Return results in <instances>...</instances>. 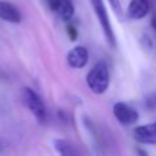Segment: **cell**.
<instances>
[{
	"mask_svg": "<svg viewBox=\"0 0 156 156\" xmlns=\"http://www.w3.org/2000/svg\"><path fill=\"white\" fill-rule=\"evenodd\" d=\"M151 26H152V28L156 30V16L152 17V20H151Z\"/></svg>",
	"mask_w": 156,
	"mask_h": 156,
	"instance_id": "14",
	"label": "cell"
},
{
	"mask_svg": "<svg viewBox=\"0 0 156 156\" xmlns=\"http://www.w3.org/2000/svg\"><path fill=\"white\" fill-rule=\"evenodd\" d=\"M22 99L28 110L34 115L38 122L44 123L46 121V107L41 98L30 88L26 87L22 89Z\"/></svg>",
	"mask_w": 156,
	"mask_h": 156,
	"instance_id": "3",
	"label": "cell"
},
{
	"mask_svg": "<svg viewBox=\"0 0 156 156\" xmlns=\"http://www.w3.org/2000/svg\"><path fill=\"white\" fill-rule=\"evenodd\" d=\"M50 7L63 21H69L74 15V6L71 0H50Z\"/></svg>",
	"mask_w": 156,
	"mask_h": 156,
	"instance_id": "8",
	"label": "cell"
},
{
	"mask_svg": "<svg viewBox=\"0 0 156 156\" xmlns=\"http://www.w3.org/2000/svg\"><path fill=\"white\" fill-rule=\"evenodd\" d=\"M112 112L116 119L123 126L134 124L139 118L138 111L126 102H116L112 107Z\"/></svg>",
	"mask_w": 156,
	"mask_h": 156,
	"instance_id": "4",
	"label": "cell"
},
{
	"mask_svg": "<svg viewBox=\"0 0 156 156\" xmlns=\"http://www.w3.org/2000/svg\"><path fill=\"white\" fill-rule=\"evenodd\" d=\"M0 150H1V143H0Z\"/></svg>",
	"mask_w": 156,
	"mask_h": 156,
	"instance_id": "15",
	"label": "cell"
},
{
	"mask_svg": "<svg viewBox=\"0 0 156 156\" xmlns=\"http://www.w3.org/2000/svg\"><path fill=\"white\" fill-rule=\"evenodd\" d=\"M54 144V147L55 150L62 155V156H76L79 154V151L77 150V147L69 141V140H66V139H55L52 141Z\"/></svg>",
	"mask_w": 156,
	"mask_h": 156,
	"instance_id": "10",
	"label": "cell"
},
{
	"mask_svg": "<svg viewBox=\"0 0 156 156\" xmlns=\"http://www.w3.org/2000/svg\"><path fill=\"white\" fill-rule=\"evenodd\" d=\"M87 84L94 94H104L110 85L108 67L105 61L96 62L87 74Z\"/></svg>",
	"mask_w": 156,
	"mask_h": 156,
	"instance_id": "1",
	"label": "cell"
},
{
	"mask_svg": "<svg viewBox=\"0 0 156 156\" xmlns=\"http://www.w3.org/2000/svg\"><path fill=\"white\" fill-rule=\"evenodd\" d=\"M88 58H89L88 50L83 45L74 46L67 54V63L72 68H78L79 69V68L85 67V65L88 63Z\"/></svg>",
	"mask_w": 156,
	"mask_h": 156,
	"instance_id": "6",
	"label": "cell"
},
{
	"mask_svg": "<svg viewBox=\"0 0 156 156\" xmlns=\"http://www.w3.org/2000/svg\"><path fill=\"white\" fill-rule=\"evenodd\" d=\"M67 34H68V37H69V39L72 41H74L77 39L78 32H77V29H76V27L73 24H68V27H67Z\"/></svg>",
	"mask_w": 156,
	"mask_h": 156,
	"instance_id": "13",
	"label": "cell"
},
{
	"mask_svg": "<svg viewBox=\"0 0 156 156\" xmlns=\"http://www.w3.org/2000/svg\"><path fill=\"white\" fill-rule=\"evenodd\" d=\"M133 136L140 144H146V145L156 144V121L152 123L135 127L133 129Z\"/></svg>",
	"mask_w": 156,
	"mask_h": 156,
	"instance_id": "5",
	"label": "cell"
},
{
	"mask_svg": "<svg viewBox=\"0 0 156 156\" xmlns=\"http://www.w3.org/2000/svg\"><path fill=\"white\" fill-rule=\"evenodd\" d=\"M0 18L10 23H20L22 20L20 10L9 1L0 0Z\"/></svg>",
	"mask_w": 156,
	"mask_h": 156,
	"instance_id": "9",
	"label": "cell"
},
{
	"mask_svg": "<svg viewBox=\"0 0 156 156\" xmlns=\"http://www.w3.org/2000/svg\"><path fill=\"white\" fill-rule=\"evenodd\" d=\"M150 11V4L147 0H132L128 5L126 16L130 20H141Z\"/></svg>",
	"mask_w": 156,
	"mask_h": 156,
	"instance_id": "7",
	"label": "cell"
},
{
	"mask_svg": "<svg viewBox=\"0 0 156 156\" xmlns=\"http://www.w3.org/2000/svg\"><path fill=\"white\" fill-rule=\"evenodd\" d=\"M145 107L149 110L156 108V93H152L145 98Z\"/></svg>",
	"mask_w": 156,
	"mask_h": 156,
	"instance_id": "11",
	"label": "cell"
},
{
	"mask_svg": "<svg viewBox=\"0 0 156 156\" xmlns=\"http://www.w3.org/2000/svg\"><path fill=\"white\" fill-rule=\"evenodd\" d=\"M108 2H110V5H111V7L113 9V11L118 15V17L119 18H122V6H121V2H119V0H108Z\"/></svg>",
	"mask_w": 156,
	"mask_h": 156,
	"instance_id": "12",
	"label": "cell"
},
{
	"mask_svg": "<svg viewBox=\"0 0 156 156\" xmlns=\"http://www.w3.org/2000/svg\"><path fill=\"white\" fill-rule=\"evenodd\" d=\"M90 4H91V7L94 10V13L98 17L99 23H100V26L102 28V32L105 34L106 41L112 48H115L117 45L116 37H115L113 28H112V24H111V21H110V17H108L106 6L104 4V0H90Z\"/></svg>",
	"mask_w": 156,
	"mask_h": 156,
	"instance_id": "2",
	"label": "cell"
}]
</instances>
